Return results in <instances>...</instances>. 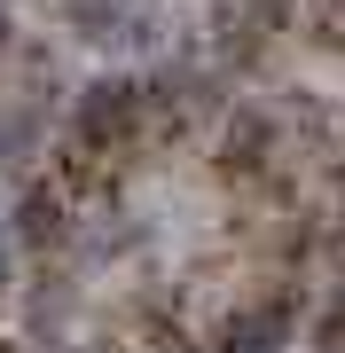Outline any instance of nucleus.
Masks as SVG:
<instances>
[{"instance_id": "f257e3e1", "label": "nucleus", "mask_w": 345, "mask_h": 353, "mask_svg": "<svg viewBox=\"0 0 345 353\" xmlns=\"http://www.w3.org/2000/svg\"><path fill=\"white\" fill-rule=\"evenodd\" d=\"M134 110H141V87H134V79H94L87 102H79V134H87V141H110V134L134 126Z\"/></svg>"}, {"instance_id": "f03ea898", "label": "nucleus", "mask_w": 345, "mask_h": 353, "mask_svg": "<svg viewBox=\"0 0 345 353\" xmlns=\"http://www.w3.org/2000/svg\"><path fill=\"white\" fill-rule=\"evenodd\" d=\"M282 330H291V306H243V314H228V330H220V353H275Z\"/></svg>"}, {"instance_id": "39448f33", "label": "nucleus", "mask_w": 345, "mask_h": 353, "mask_svg": "<svg viewBox=\"0 0 345 353\" xmlns=\"http://www.w3.org/2000/svg\"><path fill=\"white\" fill-rule=\"evenodd\" d=\"M267 118H259V110H243L236 118V126H228V165H259V157H267Z\"/></svg>"}, {"instance_id": "20e7f679", "label": "nucleus", "mask_w": 345, "mask_h": 353, "mask_svg": "<svg viewBox=\"0 0 345 353\" xmlns=\"http://www.w3.org/2000/svg\"><path fill=\"white\" fill-rule=\"evenodd\" d=\"M16 236H24V243H55V236H63V204H55V189H32V196H24Z\"/></svg>"}, {"instance_id": "7ed1b4c3", "label": "nucleus", "mask_w": 345, "mask_h": 353, "mask_svg": "<svg viewBox=\"0 0 345 353\" xmlns=\"http://www.w3.org/2000/svg\"><path fill=\"white\" fill-rule=\"evenodd\" d=\"M126 16H134V0H63V24L79 39H110Z\"/></svg>"}, {"instance_id": "0eeeda50", "label": "nucleus", "mask_w": 345, "mask_h": 353, "mask_svg": "<svg viewBox=\"0 0 345 353\" xmlns=\"http://www.w3.org/2000/svg\"><path fill=\"white\" fill-rule=\"evenodd\" d=\"M0 32H8V16H0Z\"/></svg>"}, {"instance_id": "423d86ee", "label": "nucleus", "mask_w": 345, "mask_h": 353, "mask_svg": "<svg viewBox=\"0 0 345 353\" xmlns=\"http://www.w3.org/2000/svg\"><path fill=\"white\" fill-rule=\"evenodd\" d=\"M314 345H322V353H345V299H330V314H322Z\"/></svg>"}]
</instances>
